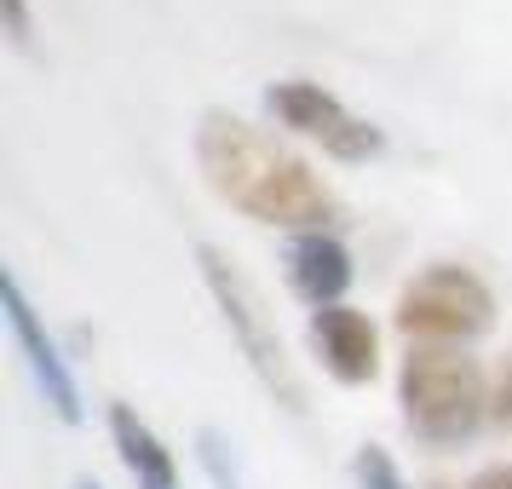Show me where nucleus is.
<instances>
[{
  "instance_id": "obj_4",
  "label": "nucleus",
  "mask_w": 512,
  "mask_h": 489,
  "mask_svg": "<svg viewBox=\"0 0 512 489\" xmlns=\"http://www.w3.org/2000/svg\"><path fill=\"white\" fill-rule=\"evenodd\" d=\"M392 317L409 340H478L495 328V294L466 265H432L397 294Z\"/></svg>"
},
{
  "instance_id": "obj_12",
  "label": "nucleus",
  "mask_w": 512,
  "mask_h": 489,
  "mask_svg": "<svg viewBox=\"0 0 512 489\" xmlns=\"http://www.w3.org/2000/svg\"><path fill=\"white\" fill-rule=\"evenodd\" d=\"M6 35H12V47H29V6L24 0H6Z\"/></svg>"
},
{
  "instance_id": "obj_11",
  "label": "nucleus",
  "mask_w": 512,
  "mask_h": 489,
  "mask_svg": "<svg viewBox=\"0 0 512 489\" xmlns=\"http://www.w3.org/2000/svg\"><path fill=\"white\" fill-rule=\"evenodd\" d=\"M489 420H495L501 432H512V351L501 357V369L489 380Z\"/></svg>"
},
{
  "instance_id": "obj_7",
  "label": "nucleus",
  "mask_w": 512,
  "mask_h": 489,
  "mask_svg": "<svg viewBox=\"0 0 512 489\" xmlns=\"http://www.w3.org/2000/svg\"><path fill=\"white\" fill-rule=\"evenodd\" d=\"M311 351L323 357V369L340 386H369L380 374V334L363 311L351 305H323L311 311Z\"/></svg>"
},
{
  "instance_id": "obj_13",
  "label": "nucleus",
  "mask_w": 512,
  "mask_h": 489,
  "mask_svg": "<svg viewBox=\"0 0 512 489\" xmlns=\"http://www.w3.org/2000/svg\"><path fill=\"white\" fill-rule=\"evenodd\" d=\"M466 489H512V461H495V466H484V472H472Z\"/></svg>"
},
{
  "instance_id": "obj_14",
  "label": "nucleus",
  "mask_w": 512,
  "mask_h": 489,
  "mask_svg": "<svg viewBox=\"0 0 512 489\" xmlns=\"http://www.w3.org/2000/svg\"><path fill=\"white\" fill-rule=\"evenodd\" d=\"M75 489H98V484H93V478H81V484H75Z\"/></svg>"
},
{
  "instance_id": "obj_6",
  "label": "nucleus",
  "mask_w": 512,
  "mask_h": 489,
  "mask_svg": "<svg viewBox=\"0 0 512 489\" xmlns=\"http://www.w3.org/2000/svg\"><path fill=\"white\" fill-rule=\"evenodd\" d=\"M0 300H6L12 340H18V351H24V363H29V374H35L41 397L52 403V415L64 420V426H81V420H87V409H81V386H75V374H70V363H64L58 340H52L47 323H41V311L29 305L18 271H6V277H0Z\"/></svg>"
},
{
  "instance_id": "obj_10",
  "label": "nucleus",
  "mask_w": 512,
  "mask_h": 489,
  "mask_svg": "<svg viewBox=\"0 0 512 489\" xmlns=\"http://www.w3.org/2000/svg\"><path fill=\"white\" fill-rule=\"evenodd\" d=\"M351 472H357V489H409L403 472H397V461L380 449V443H363L357 461H351Z\"/></svg>"
},
{
  "instance_id": "obj_9",
  "label": "nucleus",
  "mask_w": 512,
  "mask_h": 489,
  "mask_svg": "<svg viewBox=\"0 0 512 489\" xmlns=\"http://www.w3.org/2000/svg\"><path fill=\"white\" fill-rule=\"evenodd\" d=\"M110 438H116L121 466L139 478V489H179V461H173V449L133 415V403H110Z\"/></svg>"
},
{
  "instance_id": "obj_5",
  "label": "nucleus",
  "mask_w": 512,
  "mask_h": 489,
  "mask_svg": "<svg viewBox=\"0 0 512 489\" xmlns=\"http://www.w3.org/2000/svg\"><path fill=\"white\" fill-rule=\"evenodd\" d=\"M265 110H271L288 133L323 144L334 162H374V156L386 150V133H380L374 121L351 116L346 104L328 93V87H317V81H271V87H265Z\"/></svg>"
},
{
  "instance_id": "obj_8",
  "label": "nucleus",
  "mask_w": 512,
  "mask_h": 489,
  "mask_svg": "<svg viewBox=\"0 0 512 489\" xmlns=\"http://www.w3.org/2000/svg\"><path fill=\"white\" fill-rule=\"evenodd\" d=\"M288 282L311 311L323 305H346L351 288V254L334 231H300L288 242Z\"/></svg>"
},
{
  "instance_id": "obj_1",
  "label": "nucleus",
  "mask_w": 512,
  "mask_h": 489,
  "mask_svg": "<svg viewBox=\"0 0 512 489\" xmlns=\"http://www.w3.org/2000/svg\"><path fill=\"white\" fill-rule=\"evenodd\" d=\"M196 167L219 202L248 213L259 225L282 231H328L340 219L334 190L311 173L305 156H294L265 127L231 116V110H202L196 121Z\"/></svg>"
},
{
  "instance_id": "obj_3",
  "label": "nucleus",
  "mask_w": 512,
  "mask_h": 489,
  "mask_svg": "<svg viewBox=\"0 0 512 489\" xmlns=\"http://www.w3.org/2000/svg\"><path fill=\"white\" fill-rule=\"evenodd\" d=\"M196 265H202L208 294L219 300V311H225V328H231L236 351H242L248 369L259 374V386L277 397L288 415H305V386H300V374H294V363H288V346H282L277 323L265 317L259 288L242 277V265H236L225 248H213V242H196Z\"/></svg>"
},
{
  "instance_id": "obj_2",
  "label": "nucleus",
  "mask_w": 512,
  "mask_h": 489,
  "mask_svg": "<svg viewBox=\"0 0 512 489\" xmlns=\"http://www.w3.org/2000/svg\"><path fill=\"white\" fill-rule=\"evenodd\" d=\"M397 403H403V426L432 449H455V443L478 438L489 420V380L484 369L449 346H415L397 369Z\"/></svg>"
}]
</instances>
